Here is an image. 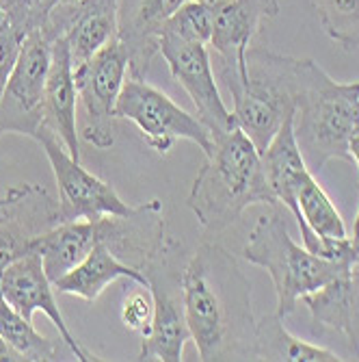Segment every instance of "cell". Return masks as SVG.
<instances>
[{"instance_id": "83f0119b", "label": "cell", "mask_w": 359, "mask_h": 362, "mask_svg": "<svg viewBox=\"0 0 359 362\" xmlns=\"http://www.w3.org/2000/svg\"><path fill=\"white\" fill-rule=\"evenodd\" d=\"M351 243H353V250H355V252H357V256H359V211H357V217H355V223H353Z\"/></svg>"}, {"instance_id": "8fae6325", "label": "cell", "mask_w": 359, "mask_h": 362, "mask_svg": "<svg viewBox=\"0 0 359 362\" xmlns=\"http://www.w3.org/2000/svg\"><path fill=\"white\" fill-rule=\"evenodd\" d=\"M160 54L167 61L174 81L188 93L197 117L210 130L212 139L238 128L234 113L227 109L221 98L206 44L180 40L176 35H169V33H162Z\"/></svg>"}, {"instance_id": "7a4b0ae2", "label": "cell", "mask_w": 359, "mask_h": 362, "mask_svg": "<svg viewBox=\"0 0 359 362\" xmlns=\"http://www.w3.org/2000/svg\"><path fill=\"white\" fill-rule=\"evenodd\" d=\"M186 204L210 235L227 230L253 204H277L264 176L262 154L241 128L214 139Z\"/></svg>"}, {"instance_id": "30bf717a", "label": "cell", "mask_w": 359, "mask_h": 362, "mask_svg": "<svg viewBox=\"0 0 359 362\" xmlns=\"http://www.w3.org/2000/svg\"><path fill=\"white\" fill-rule=\"evenodd\" d=\"M35 141L44 148L59 189V211L61 221H83L100 219L104 215H128L135 206L123 202L119 193L80 165L61 139L48 128H39Z\"/></svg>"}, {"instance_id": "ac0fdd59", "label": "cell", "mask_w": 359, "mask_h": 362, "mask_svg": "<svg viewBox=\"0 0 359 362\" xmlns=\"http://www.w3.org/2000/svg\"><path fill=\"white\" fill-rule=\"evenodd\" d=\"M312 317L314 332L344 337L353 360H359V274L351 269L301 300Z\"/></svg>"}, {"instance_id": "52a82bcc", "label": "cell", "mask_w": 359, "mask_h": 362, "mask_svg": "<svg viewBox=\"0 0 359 362\" xmlns=\"http://www.w3.org/2000/svg\"><path fill=\"white\" fill-rule=\"evenodd\" d=\"M115 117L133 122L145 144L158 154H167L180 139L195 144L204 154H210L214 148L210 130L200 117L184 111L145 78L130 76V72L117 98Z\"/></svg>"}, {"instance_id": "4316f807", "label": "cell", "mask_w": 359, "mask_h": 362, "mask_svg": "<svg viewBox=\"0 0 359 362\" xmlns=\"http://www.w3.org/2000/svg\"><path fill=\"white\" fill-rule=\"evenodd\" d=\"M0 360H7V362H16V360H22V356L3 339L0 337Z\"/></svg>"}, {"instance_id": "7c38bea8", "label": "cell", "mask_w": 359, "mask_h": 362, "mask_svg": "<svg viewBox=\"0 0 359 362\" xmlns=\"http://www.w3.org/2000/svg\"><path fill=\"white\" fill-rule=\"evenodd\" d=\"M61 221L59 200L42 185H16L0 197V278L5 269L26 256L42 235Z\"/></svg>"}, {"instance_id": "5bb4252c", "label": "cell", "mask_w": 359, "mask_h": 362, "mask_svg": "<svg viewBox=\"0 0 359 362\" xmlns=\"http://www.w3.org/2000/svg\"><path fill=\"white\" fill-rule=\"evenodd\" d=\"M119 0H78L72 5H56L44 26L52 42L65 37L74 68L117 37Z\"/></svg>"}, {"instance_id": "d6986e66", "label": "cell", "mask_w": 359, "mask_h": 362, "mask_svg": "<svg viewBox=\"0 0 359 362\" xmlns=\"http://www.w3.org/2000/svg\"><path fill=\"white\" fill-rule=\"evenodd\" d=\"M117 280H130L150 288L141 269L119 260L104 243H97L76 267L54 280V288L85 302H95L107 291V286Z\"/></svg>"}, {"instance_id": "cb8c5ba5", "label": "cell", "mask_w": 359, "mask_h": 362, "mask_svg": "<svg viewBox=\"0 0 359 362\" xmlns=\"http://www.w3.org/2000/svg\"><path fill=\"white\" fill-rule=\"evenodd\" d=\"M162 33L180 40L200 42L210 46L212 37V9L206 0H186V3L167 20Z\"/></svg>"}, {"instance_id": "ba28073f", "label": "cell", "mask_w": 359, "mask_h": 362, "mask_svg": "<svg viewBox=\"0 0 359 362\" xmlns=\"http://www.w3.org/2000/svg\"><path fill=\"white\" fill-rule=\"evenodd\" d=\"M126 78L128 54L117 37L74 68L78 100L85 111L83 137L97 150H109L115 144V105Z\"/></svg>"}, {"instance_id": "7402d4cb", "label": "cell", "mask_w": 359, "mask_h": 362, "mask_svg": "<svg viewBox=\"0 0 359 362\" xmlns=\"http://www.w3.org/2000/svg\"><path fill=\"white\" fill-rule=\"evenodd\" d=\"M0 337L28 362L59 360L56 343L35 330L30 319L22 317L13 306L0 298Z\"/></svg>"}, {"instance_id": "484cf974", "label": "cell", "mask_w": 359, "mask_h": 362, "mask_svg": "<svg viewBox=\"0 0 359 362\" xmlns=\"http://www.w3.org/2000/svg\"><path fill=\"white\" fill-rule=\"evenodd\" d=\"M348 154H351V163H355L357 174H359V128L355 130L348 141ZM357 189H359V185H357Z\"/></svg>"}, {"instance_id": "f546056e", "label": "cell", "mask_w": 359, "mask_h": 362, "mask_svg": "<svg viewBox=\"0 0 359 362\" xmlns=\"http://www.w3.org/2000/svg\"><path fill=\"white\" fill-rule=\"evenodd\" d=\"M206 3H212V0H206Z\"/></svg>"}, {"instance_id": "ffe728a7", "label": "cell", "mask_w": 359, "mask_h": 362, "mask_svg": "<svg viewBox=\"0 0 359 362\" xmlns=\"http://www.w3.org/2000/svg\"><path fill=\"white\" fill-rule=\"evenodd\" d=\"M97 243H100L97 219L65 221L35 239L30 252H37L42 256L44 269L54 282L72 267H76Z\"/></svg>"}, {"instance_id": "3957f363", "label": "cell", "mask_w": 359, "mask_h": 362, "mask_svg": "<svg viewBox=\"0 0 359 362\" xmlns=\"http://www.w3.org/2000/svg\"><path fill=\"white\" fill-rule=\"evenodd\" d=\"M310 59L277 54L267 46L247 50V68L219 65V81L232 95V113L243 133L262 152L286 117L297 113V98Z\"/></svg>"}, {"instance_id": "f1b7e54d", "label": "cell", "mask_w": 359, "mask_h": 362, "mask_svg": "<svg viewBox=\"0 0 359 362\" xmlns=\"http://www.w3.org/2000/svg\"><path fill=\"white\" fill-rule=\"evenodd\" d=\"M351 85L355 87V91H359V81H357V83H351Z\"/></svg>"}, {"instance_id": "5b68a950", "label": "cell", "mask_w": 359, "mask_h": 362, "mask_svg": "<svg viewBox=\"0 0 359 362\" xmlns=\"http://www.w3.org/2000/svg\"><path fill=\"white\" fill-rule=\"evenodd\" d=\"M357 128L359 91L334 81L310 59L295 113V135L308 168L320 172L334 158L351 163L348 141Z\"/></svg>"}, {"instance_id": "2e32d148", "label": "cell", "mask_w": 359, "mask_h": 362, "mask_svg": "<svg viewBox=\"0 0 359 362\" xmlns=\"http://www.w3.org/2000/svg\"><path fill=\"white\" fill-rule=\"evenodd\" d=\"M184 3L186 0H119L117 40L126 48L130 76H147L150 63L160 54L162 28Z\"/></svg>"}, {"instance_id": "6da1fadb", "label": "cell", "mask_w": 359, "mask_h": 362, "mask_svg": "<svg viewBox=\"0 0 359 362\" xmlns=\"http://www.w3.org/2000/svg\"><path fill=\"white\" fill-rule=\"evenodd\" d=\"M182 291L200 360H255L251 284L232 252L219 243H202L184 265Z\"/></svg>"}, {"instance_id": "603a6c76", "label": "cell", "mask_w": 359, "mask_h": 362, "mask_svg": "<svg viewBox=\"0 0 359 362\" xmlns=\"http://www.w3.org/2000/svg\"><path fill=\"white\" fill-rule=\"evenodd\" d=\"M329 40L344 50L359 48V0H312Z\"/></svg>"}, {"instance_id": "e0dca14e", "label": "cell", "mask_w": 359, "mask_h": 362, "mask_svg": "<svg viewBox=\"0 0 359 362\" xmlns=\"http://www.w3.org/2000/svg\"><path fill=\"white\" fill-rule=\"evenodd\" d=\"M78 91L74 81V63L65 37L52 40V61L44 91V128L54 133L68 152L80 160L78 146Z\"/></svg>"}, {"instance_id": "d4e9b609", "label": "cell", "mask_w": 359, "mask_h": 362, "mask_svg": "<svg viewBox=\"0 0 359 362\" xmlns=\"http://www.w3.org/2000/svg\"><path fill=\"white\" fill-rule=\"evenodd\" d=\"M154 319V298L147 286L139 284V291H130L121 304V323L128 330L147 337Z\"/></svg>"}, {"instance_id": "9a60e30c", "label": "cell", "mask_w": 359, "mask_h": 362, "mask_svg": "<svg viewBox=\"0 0 359 362\" xmlns=\"http://www.w3.org/2000/svg\"><path fill=\"white\" fill-rule=\"evenodd\" d=\"M212 37L210 46L219 65L245 68L247 50L262 26L279 13L277 0H212Z\"/></svg>"}, {"instance_id": "277c9868", "label": "cell", "mask_w": 359, "mask_h": 362, "mask_svg": "<svg viewBox=\"0 0 359 362\" xmlns=\"http://www.w3.org/2000/svg\"><path fill=\"white\" fill-rule=\"evenodd\" d=\"M243 258L271 276L277 295L275 313L281 319L295 310L305 295L359 265V258H327L301 247L290 237L281 204L269 206L257 217L243 247Z\"/></svg>"}, {"instance_id": "44dd1931", "label": "cell", "mask_w": 359, "mask_h": 362, "mask_svg": "<svg viewBox=\"0 0 359 362\" xmlns=\"http://www.w3.org/2000/svg\"><path fill=\"white\" fill-rule=\"evenodd\" d=\"M255 360H284V362H338L344 360L336 351L308 343L286 330L284 319L273 313L255 325Z\"/></svg>"}, {"instance_id": "8992f818", "label": "cell", "mask_w": 359, "mask_h": 362, "mask_svg": "<svg viewBox=\"0 0 359 362\" xmlns=\"http://www.w3.org/2000/svg\"><path fill=\"white\" fill-rule=\"evenodd\" d=\"M182 254V243L169 235L165 247L143 269L154 298V319L150 334L143 337L137 360H184V345L190 341V330L184 310L182 272L186 260Z\"/></svg>"}, {"instance_id": "9c48e42d", "label": "cell", "mask_w": 359, "mask_h": 362, "mask_svg": "<svg viewBox=\"0 0 359 362\" xmlns=\"http://www.w3.org/2000/svg\"><path fill=\"white\" fill-rule=\"evenodd\" d=\"M52 61V42L35 30L22 42L18 61L0 95V137L13 133L35 139L44 126V91Z\"/></svg>"}, {"instance_id": "4fadbf2b", "label": "cell", "mask_w": 359, "mask_h": 362, "mask_svg": "<svg viewBox=\"0 0 359 362\" xmlns=\"http://www.w3.org/2000/svg\"><path fill=\"white\" fill-rule=\"evenodd\" d=\"M0 298L30 321L35 313H44L56 325L61 341L76 356V360L80 362L102 360L89 354L70 332L54 298V282L48 278L42 256L37 252H28L26 256L18 258L13 265L5 269L3 278H0Z\"/></svg>"}]
</instances>
